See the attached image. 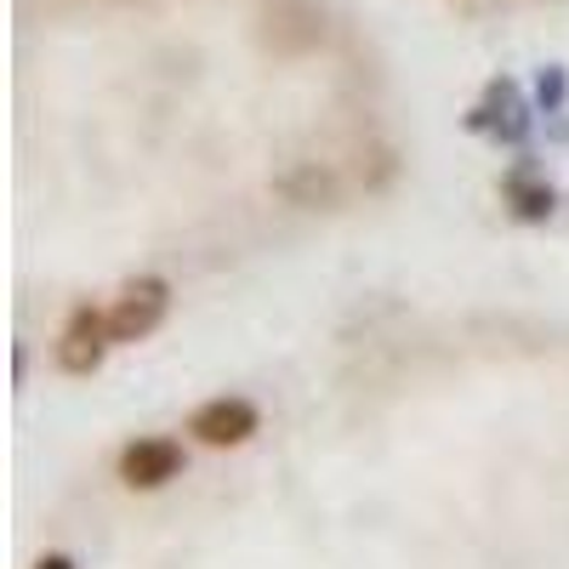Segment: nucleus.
I'll use <instances>...</instances> for the list:
<instances>
[{"mask_svg": "<svg viewBox=\"0 0 569 569\" xmlns=\"http://www.w3.org/2000/svg\"><path fill=\"white\" fill-rule=\"evenodd\" d=\"M171 308V284L154 279V273H142L131 284H120V297L109 308V330H114V342H142V337H154L160 319Z\"/></svg>", "mask_w": 569, "mask_h": 569, "instance_id": "obj_1", "label": "nucleus"}, {"mask_svg": "<svg viewBox=\"0 0 569 569\" xmlns=\"http://www.w3.org/2000/svg\"><path fill=\"white\" fill-rule=\"evenodd\" d=\"M114 348V330H109V313L98 308H74L69 325H63V337H58V370L69 376H91Z\"/></svg>", "mask_w": 569, "mask_h": 569, "instance_id": "obj_2", "label": "nucleus"}, {"mask_svg": "<svg viewBox=\"0 0 569 569\" xmlns=\"http://www.w3.org/2000/svg\"><path fill=\"white\" fill-rule=\"evenodd\" d=\"M257 405L251 399H206L194 416H188V433H194L200 445H217V450H228V445H246L251 433H257Z\"/></svg>", "mask_w": 569, "mask_h": 569, "instance_id": "obj_3", "label": "nucleus"}, {"mask_svg": "<svg viewBox=\"0 0 569 569\" xmlns=\"http://www.w3.org/2000/svg\"><path fill=\"white\" fill-rule=\"evenodd\" d=\"M182 472V450L171 445V439H137V445H126V456H120V479L131 485V490H160V485H171Z\"/></svg>", "mask_w": 569, "mask_h": 569, "instance_id": "obj_4", "label": "nucleus"}, {"mask_svg": "<svg viewBox=\"0 0 569 569\" xmlns=\"http://www.w3.org/2000/svg\"><path fill=\"white\" fill-rule=\"evenodd\" d=\"M472 126L479 131H496V137H507V142H518L530 131V120H525V103H518V91L501 80V86H490V103L485 109H472Z\"/></svg>", "mask_w": 569, "mask_h": 569, "instance_id": "obj_5", "label": "nucleus"}, {"mask_svg": "<svg viewBox=\"0 0 569 569\" xmlns=\"http://www.w3.org/2000/svg\"><path fill=\"white\" fill-rule=\"evenodd\" d=\"M507 200H512V211L525 217V222H541V217L552 211V188H536L525 171H512V177H507Z\"/></svg>", "mask_w": 569, "mask_h": 569, "instance_id": "obj_6", "label": "nucleus"}, {"mask_svg": "<svg viewBox=\"0 0 569 569\" xmlns=\"http://www.w3.org/2000/svg\"><path fill=\"white\" fill-rule=\"evenodd\" d=\"M541 103H547V109H558V103H563V74H558V69H547V74H541Z\"/></svg>", "mask_w": 569, "mask_h": 569, "instance_id": "obj_7", "label": "nucleus"}, {"mask_svg": "<svg viewBox=\"0 0 569 569\" xmlns=\"http://www.w3.org/2000/svg\"><path fill=\"white\" fill-rule=\"evenodd\" d=\"M34 569H74V558H63V552H46Z\"/></svg>", "mask_w": 569, "mask_h": 569, "instance_id": "obj_8", "label": "nucleus"}]
</instances>
